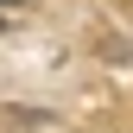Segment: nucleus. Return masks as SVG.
Segmentation results:
<instances>
[{
    "label": "nucleus",
    "mask_w": 133,
    "mask_h": 133,
    "mask_svg": "<svg viewBox=\"0 0 133 133\" xmlns=\"http://www.w3.org/2000/svg\"><path fill=\"white\" fill-rule=\"evenodd\" d=\"M6 6H13V0H6Z\"/></svg>",
    "instance_id": "1"
}]
</instances>
